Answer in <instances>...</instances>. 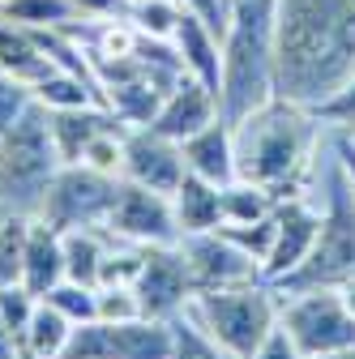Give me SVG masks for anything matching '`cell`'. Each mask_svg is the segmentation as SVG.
<instances>
[{"label": "cell", "instance_id": "cell-1", "mask_svg": "<svg viewBox=\"0 0 355 359\" xmlns=\"http://www.w3.org/2000/svg\"><path fill=\"white\" fill-rule=\"evenodd\" d=\"M355 77V0H274L279 99L321 107Z\"/></svg>", "mask_w": 355, "mask_h": 359}, {"label": "cell", "instance_id": "cell-2", "mask_svg": "<svg viewBox=\"0 0 355 359\" xmlns=\"http://www.w3.org/2000/svg\"><path fill=\"white\" fill-rule=\"evenodd\" d=\"M232 142L240 180H253L274 197H295L313 175V163L326 142V124L317 120L313 107L270 99L265 107L232 124Z\"/></svg>", "mask_w": 355, "mask_h": 359}, {"label": "cell", "instance_id": "cell-3", "mask_svg": "<svg viewBox=\"0 0 355 359\" xmlns=\"http://www.w3.org/2000/svg\"><path fill=\"white\" fill-rule=\"evenodd\" d=\"M279 99L274 86V0H236L223 30L218 111L227 124Z\"/></svg>", "mask_w": 355, "mask_h": 359}, {"label": "cell", "instance_id": "cell-4", "mask_svg": "<svg viewBox=\"0 0 355 359\" xmlns=\"http://www.w3.org/2000/svg\"><path fill=\"white\" fill-rule=\"evenodd\" d=\"M279 308L283 295L274 283H253V287H236V291H206L193 295L185 317L223 346L232 359H248L261 338L279 325Z\"/></svg>", "mask_w": 355, "mask_h": 359}, {"label": "cell", "instance_id": "cell-5", "mask_svg": "<svg viewBox=\"0 0 355 359\" xmlns=\"http://www.w3.org/2000/svg\"><path fill=\"white\" fill-rule=\"evenodd\" d=\"M60 167L65 163L52 142L48 111L34 103L13 128L0 133V205L34 214Z\"/></svg>", "mask_w": 355, "mask_h": 359}, {"label": "cell", "instance_id": "cell-6", "mask_svg": "<svg viewBox=\"0 0 355 359\" xmlns=\"http://www.w3.org/2000/svg\"><path fill=\"white\" fill-rule=\"evenodd\" d=\"M279 295H283V291H279ZM279 325L291 334V342H295L308 359L355 346V317L342 308L338 287H308V291L283 295Z\"/></svg>", "mask_w": 355, "mask_h": 359}, {"label": "cell", "instance_id": "cell-7", "mask_svg": "<svg viewBox=\"0 0 355 359\" xmlns=\"http://www.w3.org/2000/svg\"><path fill=\"white\" fill-rule=\"evenodd\" d=\"M120 193V180L116 175H99L81 163H65L52 180V189L43 193L34 218H43L48 227L77 231V227H107V214L116 205Z\"/></svg>", "mask_w": 355, "mask_h": 359}, {"label": "cell", "instance_id": "cell-8", "mask_svg": "<svg viewBox=\"0 0 355 359\" xmlns=\"http://www.w3.org/2000/svg\"><path fill=\"white\" fill-rule=\"evenodd\" d=\"M60 359H171V321L133 317V321H86L73 330Z\"/></svg>", "mask_w": 355, "mask_h": 359}, {"label": "cell", "instance_id": "cell-9", "mask_svg": "<svg viewBox=\"0 0 355 359\" xmlns=\"http://www.w3.org/2000/svg\"><path fill=\"white\" fill-rule=\"evenodd\" d=\"M180 257L189 265L193 278V295L206 291H236V287H253L265 283V269L257 257H248L240 244H232L223 231H197V236H180Z\"/></svg>", "mask_w": 355, "mask_h": 359}, {"label": "cell", "instance_id": "cell-10", "mask_svg": "<svg viewBox=\"0 0 355 359\" xmlns=\"http://www.w3.org/2000/svg\"><path fill=\"white\" fill-rule=\"evenodd\" d=\"M107 231L120 236V240H133V244H146V248L180 240L171 197L154 193V189H142V184H128V180H120L116 205L107 214Z\"/></svg>", "mask_w": 355, "mask_h": 359}, {"label": "cell", "instance_id": "cell-11", "mask_svg": "<svg viewBox=\"0 0 355 359\" xmlns=\"http://www.w3.org/2000/svg\"><path fill=\"white\" fill-rule=\"evenodd\" d=\"M133 291H138L146 317H159V321L180 317L193 299V278H189V265L180 257V244H150Z\"/></svg>", "mask_w": 355, "mask_h": 359}, {"label": "cell", "instance_id": "cell-12", "mask_svg": "<svg viewBox=\"0 0 355 359\" xmlns=\"http://www.w3.org/2000/svg\"><path fill=\"white\" fill-rule=\"evenodd\" d=\"M317 231H321V205L308 193L283 197L274 214V244H270V257H265V283L291 278L313 252Z\"/></svg>", "mask_w": 355, "mask_h": 359}, {"label": "cell", "instance_id": "cell-13", "mask_svg": "<svg viewBox=\"0 0 355 359\" xmlns=\"http://www.w3.org/2000/svg\"><path fill=\"white\" fill-rule=\"evenodd\" d=\"M120 180L171 197L175 189H180V180H185L180 142L163 137V133H154V128H128L124 133V171H120Z\"/></svg>", "mask_w": 355, "mask_h": 359}, {"label": "cell", "instance_id": "cell-14", "mask_svg": "<svg viewBox=\"0 0 355 359\" xmlns=\"http://www.w3.org/2000/svg\"><path fill=\"white\" fill-rule=\"evenodd\" d=\"M214 120H223V111H218V95H214L210 86H201L197 77L185 73L180 81L167 90L163 107L154 111V120H150L146 128L163 133V137H171V142H185V137L201 133V128L214 124Z\"/></svg>", "mask_w": 355, "mask_h": 359}, {"label": "cell", "instance_id": "cell-15", "mask_svg": "<svg viewBox=\"0 0 355 359\" xmlns=\"http://www.w3.org/2000/svg\"><path fill=\"white\" fill-rule=\"evenodd\" d=\"M180 154H185V171L189 175H201V180H210V184H218V189L236 180V142H232V124L227 120H214L201 133L185 137Z\"/></svg>", "mask_w": 355, "mask_h": 359}, {"label": "cell", "instance_id": "cell-16", "mask_svg": "<svg viewBox=\"0 0 355 359\" xmlns=\"http://www.w3.org/2000/svg\"><path fill=\"white\" fill-rule=\"evenodd\" d=\"M171 48H175V56H180L185 73L197 77L201 86H210L214 95H218V69H223V34L210 30L197 13L185 9L180 26H175V34H171Z\"/></svg>", "mask_w": 355, "mask_h": 359}, {"label": "cell", "instance_id": "cell-17", "mask_svg": "<svg viewBox=\"0 0 355 359\" xmlns=\"http://www.w3.org/2000/svg\"><path fill=\"white\" fill-rule=\"evenodd\" d=\"M56 283H65V240L56 227H48L43 218L30 214L26 231V261H22V287L34 291L39 299L48 295Z\"/></svg>", "mask_w": 355, "mask_h": 359}, {"label": "cell", "instance_id": "cell-18", "mask_svg": "<svg viewBox=\"0 0 355 359\" xmlns=\"http://www.w3.org/2000/svg\"><path fill=\"white\" fill-rule=\"evenodd\" d=\"M48 128H52V142H56V154L60 163H77L81 150L91 146L99 133L107 128H124L103 103H91V107H69V111H48Z\"/></svg>", "mask_w": 355, "mask_h": 359}, {"label": "cell", "instance_id": "cell-19", "mask_svg": "<svg viewBox=\"0 0 355 359\" xmlns=\"http://www.w3.org/2000/svg\"><path fill=\"white\" fill-rule=\"evenodd\" d=\"M52 69H56V65L48 60V52L39 48L34 30L9 22V18H0V73H9V77L34 86V81L48 77Z\"/></svg>", "mask_w": 355, "mask_h": 359}, {"label": "cell", "instance_id": "cell-20", "mask_svg": "<svg viewBox=\"0 0 355 359\" xmlns=\"http://www.w3.org/2000/svg\"><path fill=\"white\" fill-rule=\"evenodd\" d=\"M171 210H175V227L180 236H197V231H214L223 222V205H218V184L201 175H189L180 180V189L171 193Z\"/></svg>", "mask_w": 355, "mask_h": 359}, {"label": "cell", "instance_id": "cell-21", "mask_svg": "<svg viewBox=\"0 0 355 359\" xmlns=\"http://www.w3.org/2000/svg\"><path fill=\"white\" fill-rule=\"evenodd\" d=\"M73 330L77 325L65 317V312H56L48 299H39V308L26 321V330L18 334V351H22V359H60L69 338H73Z\"/></svg>", "mask_w": 355, "mask_h": 359}, {"label": "cell", "instance_id": "cell-22", "mask_svg": "<svg viewBox=\"0 0 355 359\" xmlns=\"http://www.w3.org/2000/svg\"><path fill=\"white\" fill-rule=\"evenodd\" d=\"M65 278L69 283H81V287H99V265H103V252L112 244V231L107 227H77V231H65Z\"/></svg>", "mask_w": 355, "mask_h": 359}, {"label": "cell", "instance_id": "cell-23", "mask_svg": "<svg viewBox=\"0 0 355 359\" xmlns=\"http://www.w3.org/2000/svg\"><path fill=\"white\" fill-rule=\"evenodd\" d=\"M283 197H274L270 189H261L253 184V180H232V184L218 189V205H223V222L218 227H236V222H261V218H270L279 210Z\"/></svg>", "mask_w": 355, "mask_h": 359}, {"label": "cell", "instance_id": "cell-24", "mask_svg": "<svg viewBox=\"0 0 355 359\" xmlns=\"http://www.w3.org/2000/svg\"><path fill=\"white\" fill-rule=\"evenodd\" d=\"M34 90V103L43 111H69V107H91L99 103V86L81 73H69V69H52L43 81L30 86Z\"/></svg>", "mask_w": 355, "mask_h": 359}, {"label": "cell", "instance_id": "cell-25", "mask_svg": "<svg viewBox=\"0 0 355 359\" xmlns=\"http://www.w3.org/2000/svg\"><path fill=\"white\" fill-rule=\"evenodd\" d=\"M0 18H9L26 30H69L73 22H81L73 0H5Z\"/></svg>", "mask_w": 355, "mask_h": 359}, {"label": "cell", "instance_id": "cell-26", "mask_svg": "<svg viewBox=\"0 0 355 359\" xmlns=\"http://www.w3.org/2000/svg\"><path fill=\"white\" fill-rule=\"evenodd\" d=\"M124 18L133 22V30H138V34L167 39L171 43L175 26H180V18H185V5H180V0H128Z\"/></svg>", "mask_w": 355, "mask_h": 359}, {"label": "cell", "instance_id": "cell-27", "mask_svg": "<svg viewBox=\"0 0 355 359\" xmlns=\"http://www.w3.org/2000/svg\"><path fill=\"white\" fill-rule=\"evenodd\" d=\"M26 231H30V214H22V210H5V218H0V287L22 283Z\"/></svg>", "mask_w": 355, "mask_h": 359}, {"label": "cell", "instance_id": "cell-28", "mask_svg": "<svg viewBox=\"0 0 355 359\" xmlns=\"http://www.w3.org/2000/svg\"><path fill=\"white\" fill-rule=\"evenodd\" d=\"M142 261H146V244L112 236V244L103 252V265H99V287H133L142 274Z\"/></svg>", "mask_w": 355, "mask_h": 359}, {"label": "cell", "instance_id": "cell-29", "mask_svg": "<svg viewBox=\"0 0 355 359\" xmlns=\"http://www.w3.org/2000/svg\"><path fill=\"white\" fill-rule=\"evenodd\" d=\"M43 299H48L56 312H65L73 325H86V321L99 317V291H95V287H81V283H69V278L56 283Z\"/></svg>", "mask_w": 355, "mask_h": 359}, {"label": "cell", "instance_id": "cell-30", "mask_svg": "<svg viewBox=\"0 0 355 359\" xmlns=\"http://www.w3.org/2000/svg\"><path fill=\"white\" fill-rule=\"evenodd\" d=\"M171 359H232V355L180 312V317H171Z\"/></svg>", "mask_w": 355, "mask_h": 359}, {"label": "cell", "instance_id": "cell-31", "mask_svg": "<svg viewBox=\"0 0 355 359\" xmlns=\"http://www.w3.org/2000/svg\"><path fill=\"white\" fill-rule=\"evenodd\" d=\"M124 133L128 128H107V133H99V137L81 150V167H91V171H99V175H116L120 180V171H124Z\"/></svg>", "mask_w": 355, "mask_h": 359}, {"label": "cell", "instance_id": "cell-32", "mask_svg": "<svg viewBox=\"0 0 355 359\" xmlns=\"http://www.w3.org/2000/svg\"><path fill=\"white\" fill-rule=\"evenodd\" d=\"M279 214V210H274ZM274 214L270 218H261V222H236V227H218L232 244H240L248 257H257L261 261V269H265V257H270V244H274Z\"/></svg>", "mask_w": 355, "mask_h": 359}, {"label": "cell", "instance_id": "cell-33", "mask_svg": "<svg viewBox=\"0 0 355 359\" xmlns=\"http://www.w3.org/2000/svg\"><path fill=\"white\" fill-rule=\"evenodd\" d=\"M30 107H34V90L26 81L9 77V73H0V133L13 128Z\"/></svg>", "mask_w": 355, "mask_h": 359}, {"label": "cell", "instance_id": "cell-34", "mask_svg": "<svg viewBox=\"0 0 355 359\" xmlns=\"http://www.w3.org/2000/svg\"><path fill=\"white\" fill-rule=\"evenodd\" d=\"M39 308V295L34 291H26L22 283H13V287H0V321H5L13 334H22L26 330V321H30V312Z\"/></svg>", "mask_w": 355, "mask_h": 359}, {"label": "cell", "instance_id": "cell-35", "mask_svg": "<svg viewBox=\"0 0 355 359\" xmlns=\"http://www.w3.org/2000/svg\"><path fill=\"white\" fill-rule=\"evenodd\" d=\"M99 291V317L103 321H133V317H146L142 299L133 287H95Z\"/></svg>", "mask_w": 355, "mask_h": 359}, {"label": "cell", "instance_id": "cell-36", "mask_svg": "<svg viewBox=\"0 0 355 359\" xmlns=\"http://www.w3.org/2000/svg\"><path fill=\"white\" fill-rule=\"evenodd\" d=\"M317 120L326 124V128H355V77L338 90V95L330 99V103H321L317 107Z\"/></svg>", "mask_w": 355, "mask_h": 359}, {"label": "cell", "instance_id": "cell-37", "mask_svg": "<svg viewBox=\"0 0 355 359\" xmlns=\"http://www.w3.org/2000/svg\"><path fill=\"white\" fill-rule=\"evenodd\" d=\"M248 359H308V355H304V351L291 342V334H287L283 325H274L270 334L261 338V346H257Z\"/></svg>", "mask_w": 355, "mask_h": 359}, {"label": "cell", "instance_id": "cell-38", "mask_svg": "<svg viewBox=\"0 0 355 359\" xmlns=\"http://www.w3.org/2000/svg\"><path fill=\"white\" fill-rule=\"evenodd\" d=\"M180 5L189 9V13H197L210 30H218L223 34L227 30V18H232V0H180Z\"/></svg>", "mask_w": 355, "mask_h": 359}, {"label": "cell", "instance_id": "cell-39", "mask_svg": "<svg viewBox=\"0 0 355 359\" xmlns=\"http://www.w3.org/2000/svg\"><path fill=\"white\" fill-rule=\"evenodd\" d=\"M330 137H334V154L342 163V175H347V184L355 193V142H351V133L347 128H330Z\"/></svg>", "mask_w": 355, "mask_h": 359}, {"label": "cell", "instance_id": "cell-40", "mask_svg": "<svg viewBox=\"0 0 355 359\" xmlns=\"http://www.w3.org/2000/svg\"><path fill=\"white\" fill-rule=\"evenodd\" d=\"M81 18H124L128 0H73Z\"/></svg>", "mask_w": 355, "mask_h": 359}, {"label": "cell", "instance_id": "cell-41", "mask_svg": "<svg viewBox=\"0 0 355 359\" xmlns=\"http://www.w3.org/2000/svg\"><path fill=\"white\" fill-rule=\"evenodd\" d=\"M0 359H22V351H18V334L0 321Z\"/></svg>", "mask_w": 355, "mask_h": 359}, {"label": "cell", "instance_id": "cell-42", "mask_svg": "<svg viewBox=\"0 0 355 359\" xmlns=\"http://www.w3.org/2000/svg\"><path fill=\"white\" fill-rule=\"evenodd\" d=\"M338 299H342V308L355 317V278H347V283H338Z\"/></svg>", "mask_w": 355, "mask_h": 359}, {"label": "cell", "instance_id": "cell-43", "mask_svg": "<svg viewBox=\"0 0 355 359\" xmlns=\"http://www.w3.org/2000/svg\"><path fill=\"white\" fill-rule=\"evenodd\" d=\"M317 359H355V346H347V351H334V355H317Z\"/></svg>", "mask_w": 355, "mask_h": 359}, {"label": "cell", "instance_id": "cell-44", "mask_svg": "<svg viewBox=\"0 0 355 359\" xmlns=\"http://www.w3.org/2000/svg\"><path fill=\"white\" fill-rule=\"evenodd\" d=\"M0 218H5V205H0Z\"/></svg>", "mask_w": 355, "mask_h": 359}, {"label": "cell", "instance_id": "cell-45", "mask_svg": "<svg viewBox=\"0 0 355 359\" xmlns=\"http://www.w3.org/2000/svg\"><path fill=\"white\" fill-rule=\"evenodd\" d=\"M351 142H355V128H351Z\"/></svg>", "mask_w": 355, "mask_h": 359}, {"label": "cell", "instance_id": "cell-46", "mask_svg": "<svg viewBox=\"0 0 355 359\" xmlns=\"http://www.w3.org/2000/svg\"><path fill=\"white\" fill-rule=\"evenodd\" d=\"M0 5H5V0H0Z\"/></svg>", "mask_w": 355, "mask_h": 359}, {"label": "cell", "instance_id": "cell-47", "mask_svg": "<svg viewBox=\"0 0 355 359\" xmlns=\"http://www.w3.org/2000/svg\"><path fill=\"white\" fill-rule=\"evenodd\" d=\"M232 5H236V0H232Z\"/></svg>", "mask_w": 355, "mask_h": 359}]
</instances>
